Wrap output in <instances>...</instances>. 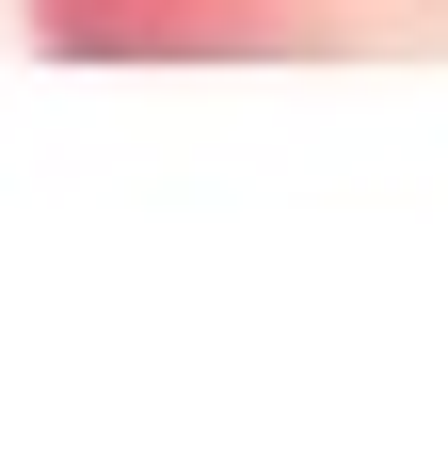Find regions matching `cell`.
I'll return each instance as SVG.
<instances>
[{
    "label": "cell",
    "mask_w": 448,
    "mask_h": 465,
    "mask_svg": "<svg viewBox=\"0 0 448 465\" xmlns=\"http://www.w3.org/2000/svg\"><path fill=\"white\" fill-rule=\"evenodd\" d=\"M64 64H305V48H448V0H33Z\"/></svg>",
    "instance_id": "1"
}]
</instances>
